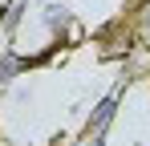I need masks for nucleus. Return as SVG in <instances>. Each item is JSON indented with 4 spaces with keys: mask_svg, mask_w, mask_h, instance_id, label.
Here are the masks:
<instances>
[{
    "mask_svg": "<svg viewBox=\"0 0 150 146\" xmlns=\"http://www.w3.org/2000/svg\"><path fill=\"white\" fill-rule=\"evenodd\" d=\"M12 4H16V0H0V16H4V12H8Z\"/></svg>",
    "mask_w": 150,
    "mask_h": 146,
    "instance_id": "nucleus-1",
    "label": "nucleus"
}]
</instances>
